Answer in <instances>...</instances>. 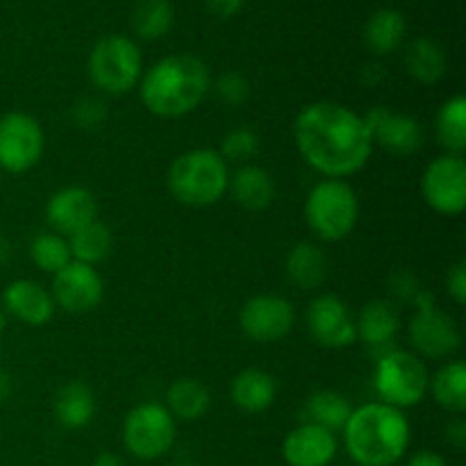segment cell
Segmentation results:
<instances>
[{"label": "cell", "instance_id": "cell-31", "mask_svg": "<svg viewBox=\"0 0 466 466\" xmlns=\"http://www.w3.org/2000/svg\"><path fill=\"white\" fill-rule=\"evenodd\" d=\"M30 258L36 268L46 273H57L73 262L71 248H68L66 237L57 235V232H39L35 239L30 241Z\"/></svg>", "mask_w": 466, "mask_h": 466}, {"label": "cell", "instance_id": "cell-2", "mask_svg": "<svg viewBox=\"0 0 466 466\" xmlns=\"http://www.w3.org/2000/svg\"><path fill=\"white\" fill-rule=\"evenodd\" d=\"M341 432L346 453L358 466L399 464L412 440V428L403 410L380 400L353 410Z\"/></svg>", "mask_w": 466, "mask_h": 466}, {"label": "cell", "instance_id": "cell-33", "mask_svg": "<svg viewBox=\"0 0 466 466\" xmlns=\"http://www.w3.org/2000/svg\"><path fill=\"white\" fill-rule=\"evenodd\" d=\"M258 148L259 139L258 135H255L253 127L241 126L232 127V130L223 137L218 155H221L226 162H248V159H253L255 155H258Z\"/></svg>", "mask_w": 466, "mask_h": 466}, {"label": "cell", "instance_id": "cell-46", "mask_svg": "<svg viewBox=\"0 0 466 466\" xmlns=\"http://www.w3.org/2000/svg\"><path fill=\"white\" fill-rule=\"evenodd\" d=\"M0 355H3V346H0Z\"/></svg>", "mask_w": 466, "mask_h": 466}, {"label": "cell", "instance_id": "cell-38", "mask_svg": "<svg viewBox=\"0 0 466 466\" xmlns=\"http://www.w3.org/2000/svg\"><path fill=\"white\" fill-rule=\"evenodd\" d=\"M246 0H205V5L209 7V12L217 14L221 18H230L244 7Z\"/></svg>", "mask_w": 466, "mask_h": 466}, {"label": "cell", "instance_id": "cell-36", "mask_svg": "<svg viewBox=\"0 0 466 466\" xmlns=\"http://www.w3.org/2000/svg\"><path fill=\"white\" fill-rule=\"evenodd\" d=\"M446 289H449L451 299L458 305H466V264L458 262L449 268L446 276Z\"/></svg>", "mask_w": 466, "mask_h": 466}, {"label": "cell", "instance_id": "cell-13", "mask_svg": "<svg viewBox=\"0 0 466 466\" xmlns=\"http://www.w3.org/2000/svg\"><path fill=\"white\" fill-rule=\"evenodd\" d=\"M103 278L96 267L82 262H68L53 276V300L57 308L71 314H86L103 300Z\"/></svg>", "mask_w": 466, "mask_h": 466}, {"label": "cell", "instance_id": "cell-23", "mask_svg": "<svg viewBox=\"0 0 466 466\" xmlns=\"http://www.w3.org/2000/svg\"><path fill=\"white\" fill-rule=\"evenodd\" d=\"M287 278L294 287L305 291H312L323 285L328 271V259L317 244L300 241L289 250L285 259Z\"/></svg>", "mask_w": 466, "mask_h": 466}, {"label": "cell", "instance_id": "cell-12", "mask_svg": "<svg viewBox=\"0 0 466 466\" xmlns=\"http://www.w3.org/2000/svg\"><path fill=\"white\" fill-rule=\"evenodd\" d=\"M294 321V305L276 294L253 296L246 300L239 312V326L244 335L253 341H264V344L289 335Z\"/></svg>", "mask_w": 466, "mask_h": 466}, {"label": "cell", "instance_id": "cell-42", "mask_svg": "<svg viewBox=\"0 0 466 466\" xmlns=\"http://www.w3.org/2000/svg\"><path fill=\"white\" fill-rule=\"evenodd\" d=\"M9 394H12V376L0 369V405L9 399Z\"/></svg>", "mask_w": 466, "mask_h": 466}, {"label": "cell", "instance_id": "cell-28", "mask_svg": "<svg viewBox=\"0 0 466 466\" xmlns=\"http://www.w3.org/2000/svg\"><path fill=\"white\" fill-rule=\"evenodd\" d=\"M405 18L403 14L396 9H378L371 14L364 27V41H367L369 50L376 55H390L403 44L405 39Z\"/></svg>", "mask_w": 466, "mask_h": 466}, {"label": "cell", "instance_id": "cell-40", "mask_svg": "<svg viewBox=\"0 0 466 466\" xmlns=\"http://www.w3.org/2000/svg\"><path fill=\"white\" fill-rule=\"evenodd\" d=\"M405 466H446V460L437 451H417Z\"/></svg>", "mask_w": 466, "mask_h": 466}, {"label": "cell", "instance_id": "cell-10", "mask_svg": "<svg viewBox=\"0 0 466 466\" xmlns=\"http://www.w3.org/2000/svg\"><path fill=\"white\" fill-rule=\"evenodd\" d=\"M428 208L444 217H458L466 208V162L462 155L444 153L432 159L421 176Z\"/></svg>", "mask_w": 466, "mask_h": 466}, {"label": "cell", "instance_id": "cell-7", "mask_svg": "<svg viewBox=\"0 0 466 466\" xmlns=\"http://www.w3.org/2000/svg\"><path fill=\"white\" fill-rule=\"evenodd\" d=\"M89 76L105 94H127L144 76L139 46L121 35L105 36L89 55Z\"/></svg>", "mask_w": 466, "mask_h": 466}, {"label": "cell", "instance_id": "cell-26", "mask_svg": "<svg viewBox=\"0 0 466 466\" xmlns=\"http://www.w3.org/2000/svg\"><path fill=\"white\" fill-rule=\"evenodd\" d=\"M428 391L432 394L435 403L451 414L466 412V364L455 362L444 364L435 376L431 378Z\"/></svg>", "mask_w": 466, "mask_h": 466}, {"label": "cell", "instance_id": "cell-25", "mask_svg": "<svg viewBox=\"0 0 466 466\" xmlns=\"http://www.w3.org/2000/svg\"><path fill=\"white\" fill-rule=\"evenodd\" d=\"M305 423H314V426H321L326 431L337 432L344 431L346 421H349L350 412H353V405L346 399L344 394L332 390H319L314 394H309V399L305 400Z\"/></svg>", "mask_w": 466, "mask_h": 466}, {"label": "cell", "instance_id": "cell-3", "mask_svg": "<svg viewBox=\"0 0 466 466\" xmlns=\"http://www.w3.org/2000/svg\"><path fill=\"white\" fill-rule=\"evenodd\" d=\"M141 100L159 118H180L203 103L209 89L208 66L194 55L159 59L141 76Z\"/></svg>", "mask_w": 466, "mask_h": 466}, {"label": "cell", "instance_id": "cell-1", "mask_svg": "<svg viewBox=\"0 0 466 466\" xmlns=\"http://www.w3.org/2000/svg\"><path fill=\"white\" fill-rule=\"evenodd\" d=\"M294 139L300 157L326 177L341 180L369 162L371 135L362 114L330 100L303 107L294 123Z\"/></svg>", "mask_w": 466, "mask_h": 466}, {"label": "cell", "instance_id": "cell-15", "mask_svg": "<svg viewBox=\"0 0 466 466\" xmlns=\"http://www.w3.org/2000/svg\"><path fill=\"white\" fill-rule=\"evenodd\" d=\"M408 335L414 350L431 360L451 358L462 344V335H460V328L455 326L453 317H449L440 308L414 312V317L410 319Z\"/></svg>", "mask_w": 466, "mask_h": 466}, {"label": "cell", "instance_id": "cell-44", "mask_svg": "<svg viewBox=\"0 0 466 466\" xmlns=\"http://www.w3.org/2000/svg\"><path fill=\"white\" fill-rule=\"evenodd\" d=\"M5 326H7V317H5V312H0V332L5 330Z\"/></svg>", "mask_w": 466, "mask_h": 466}, {"label": "cell", "instance_id": "cell-4", "mask_svg": "<svg viewBox=\"0 0 466 466\" xmlns=\"http://www.w3.org/2000/svg\"><path fill=\"white\" fill-rule=\"evenodd\" d=\"M230 185L228 162L212 148H194L173 159L167 187L177 203L187 208H208L218 203Z\"/></svg>", "mask_w": 466, "mask_h": 466}, {"label": "cell", "instance_id": "cell-30", "mask_svg": "<svg viewBox=\"0 0 466 466\" xmlns=\"http://www.w3.org/2000/svg\"><path fill=\"white\" fill-rule=\"evenodd\" d=\"M112 232L98 218L68 237V248H71L73 259L89 264V267H96L98 262L107 259V255L112 253Z\"/></svg>", "mask_w": 466, "mask_h": 466}, {"label": "cell", "instance_id": "cell-37", "mask_svg": "<svg viewBox=\"0 0 466 466\" xmlns=\"http://www.w3.org/2000/svg\"><path fill=\"white\" fill-rule=\"evenodd\" d=\"M390 287H391V294L399 296L400 300H412L414 296H417V291L421 289L417 278L408 271H396L394 276L390 278Z\"/></svg>", "mask_w": 466, "mask_h": 466}, {"label": "cell", "instance_id": "cell-18", "mask_svg": "<svg viewBox=\"0 0 466 466\" xmlns=\"http://www.w3.org/2000/svg\"><path fill=\"white\" fill-rule=\"evenodd\" d=\"M3 305L16 321L39 328L53 319L55 300L44 285L35 280H14L5 287Z\"/></svg>", "mask_w": 466, "mask_h": 466}, {"label": "cell", "instance_id": "cell-39", "mask_svg": "<svg viewBox=\"0 0 466 466\" xmlns=\"http://www.w3.org/2000/svg\"><path fill=\"white\" fill-rule=\"evenodd\" d=\"M446 440L455 446V449L462 451L466 446V421L462 417H455L453 421L446 426Z\"/></svg>", "mask_w": 466, "mask_h": 466}, {"label": "cell", "instance_id": "cell-35", "mask_svg": "<svg viewBox=\"0 0 466 466\" xmlns=\"http://www.w3.org/2000/svg\"><path fill=\"white\" fill-rule=\"evenodd\" d=\"M217 96L223 105H228V107H239V105H244L250 96L248 80L237 71L223 73L217 80Z\"/></svg>", "mask_w": 466, "mask_h": 466}, {"label": "cell", "instance_id": "cell-8", "mask_svg": "<svg viewBox=\"0 0 466 466\" xmlns=\"http://www.w3.org/2000/svg\"><path fill=\"white\" fill-rule=\"evenodd\" d=\"M123 444L141 462L159 460L176 444V419L159 403L137 405L123 421Z\"/></svg>", "mask_w": 466, "mask_h": 466}, {"label": "cell", "instance_id": "cell-17", "mask_svg": "<svg viewBox=\"0 0 466 466\" xmlns=\"http://www.w3.org/2000/svg\"><path fill=\"white\" fill-rule=\"evenodd\" d=\"M339 441L335 432L314 423H300L282 441V458L289 466H330Z\"/></svg>", "mask_w": 466, "mask_h": 466}, {"label": "cell", "instance_id": "cell-29", "mask_svg": "<svg viewBox=\"0 0 466 466\" xmlns=\"http://www.w3.org/2000/svg\"><path fill=\"white\" fill-rule=\"evenodd\" d=\"M437 141L451 155H462L466 150V98L462 94L441 105L437 114Z\"/></svg>", "mask_w": 466, "mask_h": 466}, {"label": "cell", "instance_id": "cell-41", "mask_svg": "<svg viewBox=\"0 0 466 466\" xmlns=\"http://www.w3.org/2000/svg\"><path fill=\"white\" fill-rule=\"evenodd\" d=\"M91 466H126V462H123L121 455L112 453V451H105V453H100L98 458L94 460Z\"/></svg>", "mask_w": 466, "mask_h": 466}, {"label": "cell", "instance_id": "cell-27", "mask_svg": "<svg viewBox=\"0 0 466 466\" xmlns=\"http://www.w3.org/2000/svg\"><path fill=\"white\" fill-rule=\"evenodd\" d=\"M405 68L421 85H435L446 73L444 48L428 36H419L408 46Z\"/></svg>", "mask_w": 466, "mask_h": 466}, {"label": "cell", "instance_id": "cell-14", "mask_svg": "<svg viewBox=\"0 0 466 466\" xmlns=\"http://www.w3.org/2000/svg\"><path fill=\"white\" fill-rule=\"evenodd\" d=\"M364 126L371 135L373 144L385 148L391 155H412L423 144V127L410 114L391 112L385 105L371 107L362 114Z\"/></svg>", "mask_w": 466, "mask_h": 466}, {"label": "cell", "instance_id": "cell-9", "mask_svg": "<svg viewBox=\"0 0 466 466\" xmlns=\"http://www.w3.org/2000/svg\"><path fill=\"white\" fill-rule=\"evenodd\" d=\"M46 148L41 123L25 112H7L0 116V168L7 173H25L39 164Z\"/></svg>", "mask_w": 466, "mask_h": 466}, {"label": "cell", "instance_id": "cell-11", "mask_svg": "<svg viewBox=\"0 0 466 466\" xmlns=\"http://www.w3.org/2000/svg\"><path fill=\"white\" fill-rule=\"evenodd\" d=\"M308 330L323 349H350L358 341L353 312L335 294H321L309 303Z\"/></svg>", "mask_w": 466, "mask_h": 466}, {"label": "cell", "instance_id": "cell-6", "mask_svg": "<svg viewBox=\"0 0 466 466\" xmlns=\"http://www.w3.org/2000/svg\"><path fill=\"white\" fill-rule=\"evenodd\" d=\"M431 373L421 358L410 350L390 349L378 355L376 371H373V387H376L380 403L391 408H414L428 394Z\"/></svg>", "mask_w": 466, "mask_h": 466}, {"label": "cell", "instance_id": "cell-45", "mask_svg": "<svg viewBox=\"0 0 466 466\" xmlns=\"http://www.w3.org/2000/svg\"><path fill=\"white\" fill-rule=\"evenodd\" d=\"M173 466H198V464H194V462H180V464H173Z\"/></svg>", "mask_w": 466, "mask_h": 466}, {"label": "cell", "instance_id": "cell-5", "mask_svg": "<svg viewBox=\"0 0 466 466\" xmlns=\"http://www.w3.org/2000/svg\"><path fill=\"white\" fill-rule=\"evenodd\" d=\"M360 218V200L353 187L328 177L314 185L305 198V221L323 241H341L355 230Z\"/></svg>", "mask_w": 466, "mask_h": 466}, {"label": "cell", "instance_id": "cell-32", "mask_svg": "<svg viewBox=\"0 0 466 466\" xmlns=\"http://www.w3.org/2000/svg\"><path fill=\"white\" fill-rule=\"evenodd\" d=\"M173 25V7L168 0H141L132 14V27L141 39H159Z\"/></svg>", "mask_w": 466, "mask_h": 466}, {"label": "cell", "instance_id": "cell-16", "mask_svg": "<svg viewBox=\"0 0 466 466\" xmlns=\"http://www.w3.org/2000/svg\"><path fill=\"white\" fill-rule=\"evenodd\" d=\"M98 203L85 187H64L55 191L46 203V221L57 235L71 237L80 228L96 221Z\"/></svg>", "mask_w": 466, "mask_h": 466}, {"label": "cell", "instance_id": "cell-24", "mask_svg": "<svg viewBox=\"0 0 466 466\" xmlns=\"http://www.w3.org/2000/svg\"><path fill=\"white\" fill-rule=\"evenodd\" d=\"M212 396L209 390L196 378H177L167 390V405L173 419L180 421H196L209 410Z\"/></svg>", "mask_w": 466, "mask_h": 466}, {"label": "cell", "instance_id": "cell-21", "mask_svg": "<svg viewBox=\"0 0 466 466\" xmlns=\"http://www.w3.org/2000/svg\"><path fill=\"white\" fill-rule=\"evenodd\" d=\"M278 394V385L271 373L262 369H244L232 378L230 399L241 412L258 414L273 405Z\"/></svg>", "mask_w": 466, "mask_h": 466}, {"label": "cell", "instance_id": "cell-43", "mask_svg": "<svg viewBox=\"0 0 466 466\" xmlns=\"http://www.w3.org/2000/svg\"><path fill=\"white\" fill-rule=\"evenodd\" d=\"M12 258V244H9L7 237L0 235V264H5Z\"/></svg>", "mask_w": 466, "mask_h": 466}, {"label": "cell", "instance_id": "cell-19", "mask_svg": "<svg viewBox=\"0 0 466 466\" xmlns=\"http://www.w3.org/2000/svg\"><path fill=\"white\" fill-rule=\"evenodd\" d=\"M355 326H358V339H362L369 349L390 350L391 341L399 335L400 319L394 303L376 299L369 300L360 309V317L355 319Z\"/></svg>", "mask_w": 466, "mask_h": 466}, {"label": "cell", "instance_id": "cell-22", "mask_svg": "<svg viewBox=\"0 0 466 466\" xmlns=\"http://www.w3.org/2000/svg\"><path fill=\"white\" fill-rule=\"evenodd\" d=\"M55 419L66 431H80L96 414V396L85 382H68L55 396Z\"/></svg>", "mask_w": 466, "mask_h": 466}, {"label": "cell", "instance_id": "cell-20", "mask_svg": "<svg viewBox=\"0 0 466 466\" xmlns=\"http://www.w3.org/2000/svg\"><path fill=\"white\" fill-rule=\"evenodd\" d=\"M228 189L232 191L235 203L248 212H262L276 198V185H273L271 173L255 164H244L241 168H237Z\"/></svg>", "mask_w": 466, "mask_h": 466}, {"label": "cell", "instance_id": "cell-34", "mask_svg": "<svg viewBox=\"0 0 466 466\" xmlns=\"http://www.w3.org/2000/svg\"><path fill=\"white\" fill-rule=\"evenodd\" d=\"M71 118L80 130H98L107 121V105L96 96H85L73 103Z\"/></svg>", "mask_w": 466, "mask_h": 466}]
</instances>
